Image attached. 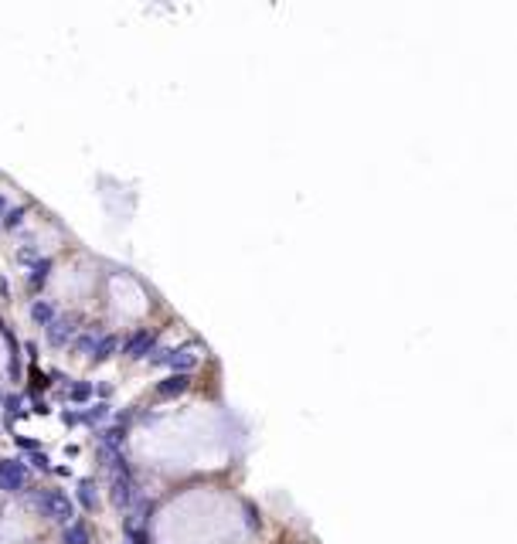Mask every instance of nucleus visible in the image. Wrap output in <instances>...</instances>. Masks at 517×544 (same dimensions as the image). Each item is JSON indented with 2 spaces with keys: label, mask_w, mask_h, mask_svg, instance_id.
<instances>
[{
  "label": "nucleus",
  "mask_w": 517,
  "mask_h": 544,
  "mask_svg": "<svg viewBox=\"0 0 517 544\" xmlns=\"http://www.w3.org/2000/svg\"><path fill=\"white\" fill-rule=\"evenodd\" d=\"M27 504H31V510L38 514V517H45V521H51V524H72L75 521V510H72V500L62 493V490H34L31 497H27Z\"/></svg>",
  "instance_id": "1"
},
{
  "label": "nucleus",
  "mask_w": 517,
  "mask_h": 544,
  "mask_svg": "<svg viewBox=\"0 0 517 544\" xmlns=\"http://www.w3.org/2000/svg\"><path fill=\"white\" fill-rule=\"evenodd\" d=\"M27 480H31V469L24 462H17V459H3L0 462V493L17 497V493L27 490Z\"/></svg>",
  "instance_id": "2"
},
{
  "label": "nucleus",
  "mask_w": 517,
  "mask_h": 544,
  "mask_svg": "<svg viewBox=\"0 0 517 544\" xmlns=\"http://www.w3.org/2000/svg\"><path fill=\"white\" fill-rule=\"evenodd\" d=\"M157 358L153 364H160V367H174V371H181V374H188L194 364H198V354L191 351V347H174V351H153Z\"/></svg>",
  "instance_id": "3"
},
{
  "label": "nucleus",
  "mask_w": 517,
  "mask_h": 544,
  "mask_svg": "<svg viewBox=\"0 0 517 544\" xmlns=\"http://www.w3.org/2000/svg\"><path fill=\"white\" fill-rule=\"evenodd\" d=\"M45 337H48L51 347H68V344L79 337V327H75V320H68V317H55V320L45 327Z\"/></svg>",
  "instance_id": "4"
},
{
  "label": "nucleus",
  "mask_w": 517,
  "mask_h": 544,
  "mask_svg": "<svg viewBox=\"0 0 517 544\" xmlns=\"http://www.w3.org/2000/svg\"><path fill=\"white\" fill-rule=\"evenodd\" d=\"M153 347H157V334H153V330H136V334L123 344V354H126L129 361H136V358L153 354Z\"/></svg>",
  "instance_id": "5"
},
{
  "label": "nucleus",
  "mask_w": 517,
  "mask_h": 544,
  "mask_svg": "<svg viewBox=\"0 0 517 544\" xmlns=\"http://www.w3.org/2000/svg\"><path fill=\"white\" fill-rule=\"evenodd\" d=\"M51 269H55V262H51L48 256H41V259H34L31 266H24V279H27L31 286H41V282L51 275Z\"/></svg>",
  "instance_id": "6"
},
{
  "label": "nucleus",
  "mask_w": 517,
  "mask_h": 544,
  "mask_svg": "<svg viewBox=\"0 0 517 544\" xmlns=\"http://www.w3.org/2000/svg\"><path fill=\"white\" fill-rule=\"evenodd\" d=\"M27 317H31L38 327H48V323L58 317V310H55V303H48V299H34L31 310H27Z\"/></svg>",
  "instance_id": "7"
},
{
  "label": "nucleus",
  "mask_w": 517,
  "mask_h": 544,
  "mask_svg": "<svg viewBox=\"0 0 517 544\" xmlns=\"http://www.w3.org/2000/svg\"><path fill=\"white\" fill-rule=\"evenodd\" d=\"M188 388H191V374H174V378H167V381L157 384V395L160 398H174V395H181Z\"/></svg>",
  "instance_id": "8"
},
{
  "label": "nucleus",
  "mask_w": 517,
  "mask_h": 544,
  "mask_svg": "<svg viewBox=\"0 0 517 544\" xmlns=\"http://www.w3.org/2000/svg\"><path fill=\"white\" fill-rule=\"evenodd\" d=\"M62 544H89V531L82 521H72L62 528Z\"/></svg>",
  "instance_id": "9"
},
{
  "label": "nucleus",
  "mask_w": 517,
  "mask_h": 544,
  "mask_svg": "<svg viewBox=\"0 0 517 544\" xmlns=\"http://www.w3.org/2000/svg\"><path fill=\"white\" fill-rule=\"evenodd\" d=\"M116 351V337H96V347H92V361H105L109 354Z\"/></svg>",
  "instance_id": "10"
},
{
  "label": "nucleus",
  "mask_w": 517,
  "mask_h": 544,
  "mask_svg": "<svg viewBox=\"0 0 517 544\" xmlns=\"http://www.w3.org/2000/svg\"><path fill=\"white\" fill-rule=\"evenodd\" d=\"M79 500H82V507L86 510H96V504H99V497H96V486L86 480V483H79Z\"/></svg>",
  "instance_id": "11"
},
{
  "label": "nucleus",
  "mask_w": 517,
  "mask_h": 544,
  "mask_svg": "<svg viewBox=\"0 0 517 544\" xmlns=\"http://www.w3.org/2000/svg\"><path fill=\"white\" fill-rule=\"evenodd\" d=\"M89 398H92V384H89V381L72 388V401H89Z\"/></svg>",
  "instance_id": "12"
}]
</instances>
